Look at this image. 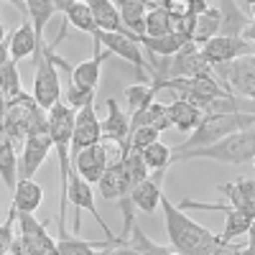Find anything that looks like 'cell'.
<instances>
[{"instance_id": "cell-25", "label": "cell", "mask_w": 255, "mask_h": 255, "mask_svg": "<svg viewBox=\"0 0 255 255\" xmlns=\"http://www.w3.org/2000/svg\"><path fill=\"white\" fill-rule=\"evenodd\" d=\"M220 23H222V15L217 10V5H207L204 10H199L194 15V31H191V44H204V41H209L212 36L220 33Z\"/></svg>"}, {"instance_id": "cell-3", "label": "cell", "mask_w": 255, "mask_h": 255, "mask_svg": "<svg viewBox=\"0 0 255 255\" xmlns=\"http://www.w3.org/2000/svg\"><path fill=\"white\" fill-rule=\"evenodd\" d=\"M253 125H255L253 113H204L199 118V123L194 125L191 135L184 143H179L176 148H171V156L191 151V148L209 145V143H215V140H220L230 133L245 130V128H253Z\"/></svg>"}, {"instance_id": "cell-35", "label": "cell", "mask_w": 255, "mask_h": 255, "mask_svg": "<svg viewBox=\"0 0 255 255\" xmlns=\"http://www.w3.org/2000/svg\"><path fill=\"white\" fill-rule=\"evenodd\" d=\"M95 102V90H87V87H77V84H69L67 87V95H64V105L72 108L74 113L82 110V108H90Z\"/></svg>"}, {"instance_id": "cell-16", "label": "cell", "mask_w": 255, "mask_h": 255, "mask_svg": "<svg viewBox=\"0 0 255 255\" xmlns=\"http://www.w3.org/2000/svg\"><path fill=\"white\" fill-rule=\"evenodd\" d=\"M217 191L230 199V207L255 215V181H253V176H238L235 181L217 186Z\"/></svg>"}, {"instance_id": "cell-18", "label": "cell", "mask_w": 255, "mask_h": 255, "mask_svg": "<svg viewBox=\"0 0 255 255\" xmlns=\"http://www.w3.org/2000/svg\"><path fill=\"white\" fill-rule=\"evenodd\" d=\"M105 108H108V118L100 120L102 128V135L105 138H115L120 143H128V135H130V115H128L118 100H105Z\"/></svg>"}, {"instance_id": "cell-40", "label": "cell", "mask_w": 255, "mask_h": 255, "mask_svg": "<svg viewBox=\"0 0 255 255\" xmlns=\"http://www.w3.org/2000/svg\"><path fill=\"white\" fill-rule=\"evenodd\" d=\"M243 3H245V5H248V10L253 13V5H255V0H243Z\"/></svg>"}, {"instance_id": "cell-30", "label": "cell", "mask_w": 255, "mask_h": 255, "mask_svg": "<svg viewBox=\"0 0 255 255\" xmlns=\"http://www.w3.org/2000/svg\"><path fill=\"white\" fill-rule=\"evenodd\" d=\"M23 13L31 18L36 36L44 38V28L51 20V15L56 13V8H54V0H23Z\"/></svg>"}, {"instance_id": "cell-27", "label": "cell", "mask_w": 255, "mask_h": 255, "mask_svg": "<svg viewBox=\"0 0 255 255\" xmlns=\"http://www.w3.org/2000/svg\"><path fill=\"white\" fill-rule=\"evenodd\" d=\"M135 125H148V128H153V130H158V133L168 130L171 123H168L166 105H161V102L153 100L151 105H145L143 110H135L130 115V128H135Z\"/></svg>"}, {"instance_id": "cell-29", "label": "cell", "mask_w": 255, "mask_h": 255, "mask_svg": "<svg viewBox=\"0 0 255 255\" xmlns=\"http://www.w3.org/2000/svg\"><path fill=\"white\" fill-rule=\"evenodd\" d=\"M128 245H130L138 255H176L174 250H171V245H158V243H153L151 238L143 232V227L138 225V222H133L130 227H128Z\"/></svg>"}, {"instance_id": "cell-11", "label": "cell", "mask_w": 255, "mask_h": 255, "mask_svg": "<svg viewBox=\"0 0 255 255\" xmlns=\"http://www.w3.org/2000/svg\"><path fill=\"white\" fill-rule=\"evenodd\" d=\"M20 148H23V153H20V161H18V179H33V174L44 166V161L51 153L49 130L26 135V140H23Z\"/></svg>"}, {"instance_id": "cell-6", "label": "cell", "mask_w": 255, "mask_h": 255, "mask_svg": "<svg viewBox=\"0 0 255 255\" xmlns=\"http://www.w3.org/2000/svg\"><path fill=\"white\" fill-rule=\"evenodd\" d=\"M212 74H217L220 87L230 95H238L245 100H253L255 95V59L253 56H240L225 64H215Z\"/></svg>"}, {"instance_id": "cell-17", "label": "cell", "mask_w": 255, "mask_h": 255, "mask_svg": "<svg viewBox=\"0 0 255 255\" xmlns=\"http://www.w3.org/2000/svg\"><path fill=\"white\" fill-rule=\"evenodd\" d=\"M113 54L105 49V51H97L92 54V59L87 61H79L77 67H67L69 69V77H72V84H77V87H87V90H95L97 82H100V74H102V64L105 59H110Z\"/></svg>"}, {"instance_id": "cell-19", "label": "cell", "mask_w": 255, "mask_h": 255, "mask_svg": "<svg viewBox=\"0 0 255 255\" xmlns=\"http://www.w3.org/2000/svg\"><path fill=\"white\" fill-rule=\"evenodd\" d=\"M41 41H44V38L36 36L31 20L23 18V20H20V26H18V28L10 33V38H8V54H10V59L18 64L20 59L33 56V51H36V46L41 44Z\"/></svg>"}, {"instance_id": "cell-22", "label": "cell", "mask_w": 255, "mask_h": 255, "mask_svg": "<svg viewBox=\"0 0 255 255\" xmlns=\"http://www.w3.org/2000/svg\"><path fill=\"white\" fill-rule=\"evenodd\" d=\"M92 13V20H95V31H118V33H128L120 23V13H118V5L113 0H84ZM130 36V33H128Z\"/></svg>"}, {"instance_id": "cell-32", "label": "cell", "mask_w": 255, "mask_h": 255, "mask_svg": "<svg viewBox=\"0 0 255 255\" xmlns=\"http://www.w3.org/2000/svg\"><path fill=\"white\" fill-rule=\"evenodd\" d=\"M143 163L148 166V171H166V166L171 163V148L161 140H153L151 145L140 148Z\"/></svg>"}, {"instance_id": "cell-9", "label": "cell", "mask_w": 255, "mask_h": 255, "mask_svg": "<svg viewBox=\"0 0 255 255\" xmlns=\"http://www.w3.org/2000/svg\"><path fill=\"white\" fill-rule=\"evenodd\" d=\"M202 56L209 67L215 64H225V61H232V59H240V56H253L255 54V46L253 41L245 38V36H230V33H217L212 36L209 41L202 44Z\"/></svg>"}, {"instance_id": "cell-24", "label": "cell", "mask_w": 255, "mask_h": 255, "mask_svg": "<svg viewBox=\"0 0 255 255\" xmlns=\"http://www.w3.org/2000/svg\"><path fill=\"white\" fill-rule=\"evenodd\" d=\"M10 194H13L15 212H28V215H33V212L41 207V202H44V189H41L33 179H18L15 189L10 191Z\"/></svg>"}, {"instance_id": "cell-33", "label": "cell", "mask_w": 255, "mask_h": 255, "mask_svg": "<svg viewBox=\"0 0 255 255\" xmlns=\"http://www.w3.org/2000/svg\"><path fill=\"white\" fill-rule=\"evenodd\" d=\"M23 92V84H20V74H18V64L13 59H8L3 67H0V95L8 100L18 97Z\"/></svg>"}, {"instance_id": "cell-7", "label": "cell", "mask_w": 255, "mask_h": 255, "mask_svg": "<svg viewBox=\"0 0 255 255\" xmlns=\"http://www.w3.org/2000/svg\"><path fill=\"white\" fill-rule=\"evenodd\" d=\"M92 38L97 41L100 46L108 49L110 54L125 59L128 64H133L140 82H145L148 77H151V64H148V59L143 56V49H140V44L135 41V36L118 33V31H95Z\"/></svg>"}, {"instance_id": "cell-20", "label": "cell", "mask_w": 255, "mask_h": 255, "mask_svg": "<svg viewBox=\"0 0 255 255\" xmlns=\"http://www.w3.org/2000/svg\"><path fill=\"white\" fill-rule=\"evenodd\" d=\"M118 13L120 23L130 36H143L145 33V10L151 5V0H118Z\"/></svg>"}, {"instance_id": "cell-34", "label": "cell", "mask_w": 255, "mask_h": 255, "mask_svg": "<svg viewBox=\"0 0 255 255\" xmlns=\"http://www.w3.org/2000/svg\"><path fill=\"white\" fill-rule=\"evenodd\" d=\"M125 100H128L130 113L143 110L145 105H151L156 100V87H153V84H133V87L125 90Z\"/></svg>"}, {"instance_id": "cell-38", "label": "cell", "mask_w": 255, "mask_h": 255, "mask_svg": "<svg viewBox=\"0 0 255 255\" xmlns=\"http://www.w3.org/2000/svg\"><path fill=\"white\" fill-rule=\"evenodd\" d=\"M8 59H10V54H8V41H3V44H0V67H3Z\"/></svg>"}, {"instance_id": "cell-21", "label": "cell", "mask_w": 255, "mask_h": 255, "mask_svg": "<svg viewBox=\"0 0 255 255\" xmlns=\"http://www.w3.org/2000/svg\"><path fill=\"white\" fill-rule=\"evenodd\" d=\"M97 189H100V194L105 199H110V202L130 199V184H128V176L123 171V163L113 166V168H105L100 181H97Z\"/></svg>"}, {"instance_id": "cell-36", "label": "cell", "mask_w": 255, "mask_h": 255, "mask_svg": "<svg viewBox=\"0 0 255 255\" xmlns=\"http://www.w3.org/2000/svg\"><path fill=\"white\" fill-rule=\"evenodd\" d=\"M153 140H158V130H153V128H148V125H135L130 128V135H128V148H145V145H151Z\"/></svg>"}, {"instance_id": "cell-39", "label": "cell", "mask_w": 255, "mask_h": 255, "mask_svg": "<svg viewBox=\"0 0 255 255\" xmlns=\"http://www.w3.org/2000/svg\"><path fill=\"white\" fill-rule=\"evenodd\" d=\"M3 41H5V26L0 23V44H3Z\"/></svg>"}, {"instance_id": "cell-15", "label": "cell", "mask_w": 255, "mask_h": 255, "mask_svg": "<svg viewBox=\"0 0 255 255\" xmlns=\"http://www.w3.org/2000/svg\"><path fill=\"white\" fill-rule=\"evenodd\" d=\"M108 245H123V240L115 235L113 240H82L79 235H72L67 230H59V243H56V255H97V250Z\"/></svg>"}, {"instance_id": "cell-1", "label": "cell", "mask_w": 255, "mask_h": 255, "mask_svg": "<svg viewBox=\"0 0 255 255\" xmlns=\"http://www.w3.org/2000/svg\"><path fill=\"white\" fill-rule=\"evenodd\" d=\"M158 207L163 212L168 243H171V250L176 255H209L220 245V235H215V232L207 230L204 225L186 217L184 209H179L168 197L161 194Z\"/></svg>"}, {"instance_id": "cell-13", "label": "cell", "mask_w": 255, "mask_h": 255, "mask_svg": "<svg viewBox=\"0 0 255 255\" xmlns=\"http://www.w3.org/2000/svg\"><path fill=\"white\" fill-rule=\"evenodd\" d=\"M166 171H153V176L148 174L143 181H138L133 189H130V202L135 209L145 212V215H153V212L158 209V202H161V181H163Z\"/></svg>"}, {"instance_id": "cell-5", "label": "cell", "mask_w": 255, "mask_h": 255, "mask_svg": "<svg viewBox=\"0 0 255 255\" xmlns=\"http://www.w3.org/2000/svg\"><path fill=\"white\" fill-rule=\"evenodd\" d=\"M33 64H36V72H33V95L31 97L36 100L41 110H49L61 97V82H59L56 64H54V49L41 41L33 51Z\"/></svg>"}, {"instance_id": "cell-31", "label": "cell", "mask_w": 255, "mask_h": 255, "mask_svg": "<svg viewBox=\"0 0 255 255\" xmlns=\"http://www.w3.org/2000/svg\"><path fill=\"white\" fill-rule=\"evenodd\" d=\"M163 33H171V13H168L163 5H153L145 10V33L148 38H156V36H163Z\"/></svg>"}, {"instance_id": "cell-23", "label": "cell", "mask_w": 255, "mask_h": 255, "mask_svg": "<svg viewBox=\"0 0 255 255\" xmlns=\"http://www.w3.org/2000/svg\"><path fill=\"white\" fill-rule=\"evenodd\" d=\"M54 8L64 13V18H67V23L74 26L77 31L82 33H95V20H92V13L87 8V3L84 0H54Z\"/></svg>"}, {"instance_id": "cell-10", "label": "cell", "mask_w": 255, "mask_h": 255, "mask_svg": "<svg viewBox=\"0 0 255 255\" xmlns=\"http://www.w3.org/2000/svg\"><path fill=\"white\" fill-rule=\"evenodd\" d=\"M18 240L26 255H56V240L46 232V222H38L28 212H15Z\"/></svg>"}, {"instance_id": "cell-12", "label": "cell", "mask_w": 255, "mask_h": 255, "mask_svg": "<svg viewBox=\"0 0 255 255\" xmlns=\"http://www.w3.org/2000/svg\"><path fill=\"white\" fill-rule=\"evenodd\" d=\"M102 138V128H100V120H97V113L95 108H82L74 113V125H72V153L82 151L87 145H95L100 143Z\"/></svg>"}, {"instance_id": "cell-2", "label": "cell", "mask_w": 255, "mask_h": 255, "mask_svg": "<svg viewBox=\"0 0 255 255\" xmlns=\"http://www.w3.org/2000/svg\"><path fill=\"white\" fill-rule=\"evenodd\" d=\"M191 158H209V161L227 163V166H250L255 158V130L245 128V130L230 133L209 145L176 153V156H171V163H181V161H191Z\"/></svg>"}, {"instance_id": "cell-14", "label": "cell", "mask_w": 255, "mask_h": 255, "mask_svg": "<svg viewBox=\"0 0 255 255\" xmlns=\"http://www.w3.org/2000/svg\"><path fill=\"white\" fill-rule=\"evenodd\" d=\"M105 168L108 166H105V156H102L100 143L87 145V148H82V151L72 153V171L79 179H84L87 184H97Z\"/></svg>"}, {"instance_id": "cell-26", "label": "cell", "mask_w": 255, "mask_h": 255, "mask_svg": "<svg viewBox=\"0 0 255 255\" xmlns=\"http://www.w3.org/2000/svg\"><path fill=\"white\" fill-rule=\"evenodd\" d=\"M166 113H168V123H171L174 128H179V130H194V125L202 118V110L194 108V105L186 102V100L168 102L166 105Z\"/></svg>"}, {"instance_id": "cell-4", "label": "cell", "mask_w": 255, "mask_h": 255, "mask_svg": "<svg viewBox=\"0 0 255 255\" xmlns=\"http://www.w3.org/2000/svg\"><path fill=\"white\" fill-rule=\"evenodd\" d=\"M153 82H166V79H189L199 74H212V67L204 61L202 51L197 44H184L176 54L161 56V64H151Z\"/></svg>"}, {"instance_id": "cell-28", "label": "cell", "mask_w": 255, "mask_h": 255, "mask_svg": "<svg viewBox=\"0 0 255 255\" xmlns=\"http://www.w3.org/2000/svg\"><path fill=\"white\" fill-rule=\"evenodd\" d=\"M0 179L8 186V191L15 189L18 181V158H15V145L5 138V133L0 130Z\"/></svg>"}, {"instance_id": "cell-8", "label": "cell", "mask_w": 255, "mask_h": 255, "mask_svg": "<svg viewBox=\"0 0 255 255\" xmlns=\"http://www.w3.org/2000/svg\"><path fill=\"white\" fill-rule=\"evenodd\" d=\"M67 207L74 209V217H72V230H74V235H79V227H82V209H87L90 215L100 222V227L105 230V235H108V240H113V230L108 227V222H105L100 217V212H97V204H95V189L92 184H87L84 179H79L74 171L69 174V184H67Z\"/></svg>"}, {"instance_id": "cell-37", "label": "cell", "mask_w": 255, "mask_h": 255, "mask_svg": "<svg viewBox=\"0 0 255 255\" xmlns=\"http://www.w3.org/2000/svg\"><path fill=\"white\" fill-rule=\"evenodd\" d=\"M13 238H15V207L10 204V212L5 222L0 225V255H8L10 245H13Z\"/></svg>"}]
</instances>
